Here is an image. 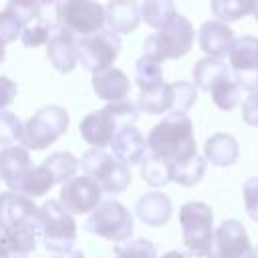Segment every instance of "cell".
<instances>
[{
    "label": "cell",
    "instance_id": "6da1fadb",
    "mask_svg": "<svg viewBox=\"0 0 258 258\" xmlns=\"http://www.w3.org/2000/svg\"><path fill=\"white\" fill-rule=\"evenodd\" d=\"M147 147L153 155L177 163L196 155L194 123L185 113H167L147 135Z\"/></svg>",
    "mask_w": 258,
    "mask_h": 258
},
{
    "label": "cell",
    "instance_id": "7a4b0ae2",
    "mask_svg": "<svg viewBox=\"0 0 258 258\" xmlns=\"http://www.w3.org/2000/svg\"><path fill=\"white\" fill-rule=\"evenodd\" d=\"M137 117H139V113L133 103H129V101L109 103L101 111H93L81 121V125H79L81 137L87 143H91L93 147L103 149V147L111 145L115 133L121 127L135 125Z\"/></svg>",
    "mask_w": 258,
    "mask_h": 258
},
{
    "label": "cell",
    "instance_id": "3957f363",
    "mask_svg": "<svg viewBox=\"0 0 258 258\" xmlns=\"http://www.w3.org/2000/svg\"><path fill=\"white\" fill-rule=\"evenodd\" d=\"M194 38H196L194 24L177 12L167 26L145 38L143 56L157 62H163L167 58H181L191 50Z\"/></svg>",
    "mask_w": 258,
    "mask_h": 258
},
{
    "label": "cell",
    "instance_id": "277c9868",
    "mask_svg": "<svg viewBox=\"0 0 258 258\" xmlns=\"http://www.w3.org/2000/svg\"><path fill=\"white\" fill-rule=\"evenodd\" d=\"M179 224L185 248L200 258L212 256L214 244V212L204 202H187L179 210Z\"/></svg>",
    "mask_w": 258,
    "mask_h": 258
},
{
    "label": "cell",
    "instance_id": "5b68a950",
    "mask_svg": "<svg viewBox=\"0 0 258 258\" xmlns=\"http://www.w3.org/2000/svg\"><path fill=\"white\" fill-rule=\"evenodd\" d=\"M38 224L44 246L54 254H71L77 240L75 218L58 204V200H48L38 208Z\"/></svg>",
    "mask_w": 258,
    "mask_h": 258
},
{
    "label": "cell",
    "instance_id": "8992f818",
    "mask_svg": "<svg viewBox=\"0 0 258 258\" xmlns=\"http://www.w3.org/2000/svg\"><path fill=\"white\" fill-rule=\"evenodd\" d=\"M81 167L85 173L101 187V191L119 196L131 183V171L125 163H121L115 155L107 153L105 149L91 147L81 157Z\"/></svg>",
    "mask_w": 258,
    "mask_h": 258
},
{
    "label": "cell",
    "instance_id": "52a82bcc",
    "mask_svg": "<svg viewBox=\"0 0 258 258\" xmlns=\"http://www.w3.org/2000/svg\"><path fill=\"white\" fill-rule=\"evenodd\" d=\"M87 232L111 240V242H125L133 232V216L131 212L117 200H103L89 216L85 224Z\"/></svg>",
    "mask_w": 258,
    "mask_h": 258
},
{
    "label": "cell",
    "instance_id": "ba28073f",
    "mask_svg": "<svg viewBox=\"0 0 258 258\" xmlns=\"http://www.w3.org/2000/svg\"><path fill=\"white\" fill-rule=\"evenodd\" d=\"M69 127V113L58 105H46L38 109L24 125L22 143L26 149L40 151L52 145Z\"/></svg>",
    "mask_w": 258,
    "mask_h": 258
},
{
    "label": "cell",
    "instance_id": "9c48e42d",
    "mask_svg": "<svg viewBox=\"0 0 258 258\" xmlns=\"http://www.w3.org/2000/svg\"><path fill=\"white\" fill-rule=\"evenodd\" d=\"M105 22V6L97 0H62L56 4V24L73 34H95L103 30Z\"/></svg>",
    "mask_w": 258,
    "mask_h": 258
},
{
    "label": "cell",
    "instance_id": "30bf717a",
    "mask_svg": "<svg viewBox=\"0 0 258 258\" xmlns=\"http://www.w3.org/2000/svg\"><path fill=\"white\" fill-rule=\"evenodd\" d=\"M121 52V38L111 30H99L77 40L79 62L93 75L109 69Z\"/></svg>",
    "mask_w": 258,
    "mask_h": 258
},
{
    "label": "cell",
    "instance_id": "8fae6325",
    "mask_svg": "<svg viewBox=\"0 0 258 258\" xmlns=\"http://www.w3.org/2000/svg\"><path fill=\"white\" fill-rule=\"evenodd\" d=\"M228 67L234 83L240 91L256 93L258 91V38L240 36L234 40L228 52Z\"/></svg>",
    "mask_w": 258,
    "mask_h": 258
},
{
    "label": "cell",
    "instance_id": "7c38bea8",
    "mask_svg": "<svg viewBox=\"0 0 258 258\" xmlns=\"http://www.w3.org/2000/svg\"><path fill=\"white\" fill-rule=\"evenodd\" d=\"M210 258H256L246 226L238 220H224L218 230H214Z\"/></svg>",
    "mask_w": 258,
    "mask_h": 258
},
{
    "label": "cell",
    "instance_id": "4fadbf2b",
    "mask_svg": "<svg viewBox=\"0 0 258 258\" xmlns=\"http://www.w3.org/2000/svg\"><path fill=\"white\" fill-rule=\"evenodd\" d=\"M101 187L89 177V175H79L62 183L58 204L73 216V214H87L93 212L103 200Z\"/></svg>",
    "mask_w": 258,
    "mask_h": 258
},
{
    "label": "cell",
    "instance_id": "5bb4252c",
    "mask_svg": "<svg viewBox=\"0 0 258 258\" xmlns=\"http://www.w3.org/2000/svg\"><path fill=\"white\" fill-rule=\"evenodd\" d=\"M36 218H38V206L30 198L14 194L10 189L0 194V228L4 232L24 226Z\"/></svg>",
    "mask_w": 258,
    "mask_h": 258
},
{
    "label": "cell",
    "instance_id": "9a60e30c",
    "mask_svg": "<svg viewBox=\"0 0 258 258\" xmlns=\"http://www.w3.org/2000/svg\"><path fill=\"white\" fill-rule=\"evenodd\" d=\"M46 56L50 60V64L60 71V73H71L77 62H79V56H77V38L71 30L58 26V24H52V30H50V38L46 42Z\"/></svg>",
    "mask_w": 258,
    "mask_h": 258
},
{
    "label": "cell",
    "instance_id": "2e32d148",
    "mask_svg": "<svg viewBox=\"0 0 258 258\" xmlns=\"http://www.w3.org/2000/svg\"><path fill=\"white\" fill-rule=\"evenodd\" d=\"M234 32L226 22L220 20H206L198 30V42L200 48L210 58H222L228 56L232 44H234Z\"/></svg>",
    "mask_w": 258,
    "mask_h": 258
},
{
    "label": "cell",
    "instance_id": "e0dca14e",
    "mask_svg": "<svg viewBox=\"0 0 258 258\" xmlns=\"http://www.w3.org/2000/svg\"><path fill=\"white\" fill-rule=\"evenodd\" d=\"M111 147H113V155L125 163L127 167L129 165H137L143 161V157L147 155V139L139 133V129H135V125H125L121 127L113 141H111Z\"/></svg>",
    "mask_w": 258,
    "mask_h": 258
},
{
    "label": "cell",
    "instance_id": "ac0fdd59",
    "mask_svg": "<svg viewBox=\"0 0 258 258\" xmlns=\"http://www.w3.org/2000/svg\"><path fill=\"white\" fill-rule=\"evenodd\" d=\"M91 85H93V91L97 93V97L103 101H109V103L125 101V97L131 91L129 77L117 67H109L105 71L95 73L91 79Z\"/></svg>",
    "mask_w": 258,
    "mask_h": 258
},
{
    "label": "cell",
    "instance_id": "d6986e66",
    "mask_svg": "<svg viewBox=\"0 0 258 258\" xmlns=\"http://www.w3.org/2000/svg\"><path fill=\"white\" fill-rule=\"evenodd\" d=\"M30 169H32V159L26 147L10 145L0 151V177L10 187V191L16 189V185L22 181V177Z\"/></svg>",
    "mask_w": 258,
    "mask_h": 258
},
{
    "label": "cell",
    "instance_id": "ffe728a7",
    "mask_svg": "<svg viewBox=\"0 0 258 258\" xmlns=\"http://www.w3.org/2000/svg\"><path fill=\"white\" fill-rule=\"evenodd\" d=\"M135 212H137V218L145 226L157 228V226H163V224L169 222L173 206H171V200L165 194H161V191H147V194H143L139 198Z\"/></svg>",
    "mask_w": 258,
    "mask_h": 258
},
{
    "label": "cell",
    "instance_id": "44dd1931",
    "mask_svg": "<svg viewBox=\"0 0 258 258\" xmlns=\"http://www.w3.org/2000/svg\"><path fill=\"white\" fill-rule=\"evenodd\" d=\"M105 18H107L111 32L129 34L141 22L139 4H137V0H111L105 8Z\"/></svg>",
    "mask_w": 258,
    "mask_h": 258
},
{
    "label": "cell",
    "instance_id": "7402d4cb",
    "mask_svg": "<svg viewBox=\"0 0 258 258\" xmlns=\"http://www.w3.org/2000/svg\"><path fill=\"white\" fill-rule=\"evenodd\" d=\"M204 157L218 167H230L240 157V145L230 133H214L204 143Z\"/></svg>",
    "mask_w": 258,
    "mask_h": 258
},
{
    "label": "cell",
    "instance_id": "603a6c76",
    "mask_svg": "<svg viewBox=\"0 0 258 258\" xmlns=\"http://www.w3.org/2000/svg\"><path fill=\"white\" fill-rule=\"evenodd\" d=\"M230 67L222 58H200L194 67V85L202 91H212L220 81L230 79Z\"/></svg>",
    "mask_w": 258,
    "mask_h": 258
},
{
    "label": "cell",
    "instance_id": "cb8c5ba5",
    "mask_svg": "<svg viewBox=\"0 0 258 258\" xmlns=\"http://www.w3.org/2000/svg\"><path fill=\"white\" fill-rule=\"evenodd\" d=\"M38 234H40L38 218L32 220V222H28V224H24V226H18L14 230L4 232L8 250L16 258H24L26 254H30V252L36 250V238H38Z\"/></svg>",
    "mask_w": 258,
    "mask_h": 258
},
{
    "label": "cell",
    "instance_id": "d4e9b609",
    "mask_svg": "<svg viewBox=\"0 0 258 258\" xmlns=\"http://www.w3.org/2000/svg\"><path fill=\"white\" fill-rule=\"evenodd\" d=\"M52 185H54V177L50 175V171L44 165H32V169L16 185L14 194H20V196H26L32 200V198H40V196L48 194Z\"/></svg>",
    "mask_w": 258,
    "mask_h": 258
},
{
    "label": "cell",
    "instance_id": "484cf974",
    "mask_svg": "<svg viewBox=\"0 0 258 258\" xmlns=\"http://www.w3.org/2000/svg\"><path fill=\"white\" fill-rule=\"evenodd\" d=\"M139 14L141 20H145V24H149L155 30H161L173 20L177 10L173 0H143L139 6Z\"/></svg>",
    "mask_w": 258,
    "mask_h": 258
},
{
    "label": "cell",
    "instance_id": "4316f807",
    "mask_svg": "<svg viewBox=\"0 0 258 258\" xmlns=\"http://www.w3.org/2000/svg\"><path fill=\"white\" fill-rule=\"evenodd\" d=\"M206 163H208L206 157H202L198 153L183 161L171 163V181H175L177 185H183V187H191V185L200 183L206 173Z\"/></svg>",
    "mask_w": 258,
    "mask_h": 258
},
{
    "label": "cell",
    "instance_id": "83f0119b",
    "mask_svg": "<svg viewBox=\"0 0 258 258\" xmlns=\"http://www.w3.org/2000/svg\"><path fill=\"white\" fill-rule=\"evenodd\" d=\"M137 109L147 115H161L167 111L171 113V87L161 83L151 91H143L137 99Z\"/></svg>",
    "mask_w": 258,
    "mask_h": 258
},
{
    "label": "cell",
    "instance_id": "f1b7e54d",
    "mask_svg": "<svg viewBox=\"0 0 258 258\" xmlns=\"http://www.w3.org/2000/svg\"><path fill=\"white\" fill-rule=\"evenodd\" d=\"M141 177L151 187H163L171 181V163L153 153H147L141 161Z\"/></svg>",
    "mask_w": 258,
    "mask_h": 258
},
{
    "label": "cell",
    "instance_id": "f546056e",
    "mask_svg": "<svg viewBox=\"0 0 258 258\" xmlns=\"http://www.w3.org/2000/svg\"><path fill=\"white\" fill-rule=\"evenodd\" d=\"M212 14L220 22H234L254 14L256 0H212Z\"/></svg>",
    "mask_w": 258,
    "mask_h": 258
},
{
    "label": "cell",
    "instance_id": "4dcf8cb0",
    "mask_svg": "<svg viewBox=\"0 0 258 258\" xmlns=\"http://www.w3.org/2000/svg\"><path fill=\"white\" fill-rule=\"evenodd\" d=\"M42 165L50 171V175L54 177V183H67L69 179L75 177L79 159L69 151H56V153L48 155Z\"/></svg>",
    "mask_w": 258,
    "mask_h": 258
},
{
    "label": "cell",
    "instance_id": "1f68e13d",
    "mask_svg": "<svg viewBox=\"0 0 258 258\" xmlns=\"http://www.w3.org/2000/svg\"><path fill=\"white\" fill-rule=\"evenodd\" d=\"M135 83L143 91H151L163 83V67L157 60H151L147 56H141L135 62Z\"/></svg>",
    "mask_w": 258,
    "mask_h": 258
},
{
    "label": "cell",
    "instance_id": "d6a6232c",
    "mask_svg": "<svg viewBox=\"0 0 258 258\" xmlns=\"http://www.w3.org/2000/svg\"><path fill=\"white\" fill-rule=\"evenodd\" d=\"M212 101L218 109L222 111H232L238 103H240V97H242V91L240 87L234 83V79H226V81H220L212 91Z\"/></svg>",
    "mask_w": 258,
    "mask_h": 258
},
{
    "label": "cell",
    "instance_id": "836d02e7",
    "mask_svg": "<svg viewBox=\"0 0 258 258\" xmlns=\"http://www.w3.org/2000/svg\"><path fill=\"white\" fill-rule=\"evenodd\" d=\"M171 87V113H185L194 107L196 99H198V89L196 85L187 83V81H175L169 83Z\"/></svg>",
    "mask_w": 258,
    "mask_h": 258
},
{
    "label": "cell",
    "instance_id": "e575fe53",
    "mask_svg": "<svg viewBox=\"0 0 258 258\" xmlns=\"http://www.w3.org/2000/svg\"><path fill=\"white\" fill-rule=\"evenodd\" d=\"M50 30H52V24L46 18H38V20H32L30 24H26L22 28L20 40H22L24 46L34 48V46H40V44H46L48 42Z\"/></svg>",
    "mask_w": 258,
    "mask_h": 258
},
{
    "label": "cell",
    "instance_id": "d590c367",
    "mask_svg": "<svg viewBox=\"0 0 258 258\" xmlns=\"http://www.w3.org/2000/svg\"><path fill=\"white\" fill-rule=\"evenodd\" d=\"M22 135H24L22 121L10 111H0V145L10 147L22 141Z\"/></svg>",
    "mask_w": 258,
    "mask_h": 258
},
{
    "label": "cell",
    "instance_id": "8d00e7d4",
    "mask_svg": "<svg viewBox=\"0 0 258 258\" xmlns=\"http://www.w3.org/2000/svg\"><path fill=\"white\" fill-rule=\"evenodd\" d=\"M22 28H24V26L20 24V20H18L8 8H4V10L0 12V54H4V46H6V44L14 42V40L20 36Z\"/></svg>",
    "mask_w": 258,
    "mask_h": 258
},
{
    "label": "cell",
    "instance_id": "74e56055",
    "mask_svg": "<svg viewBox=\"0 0 258 258\" xmlns=\"http://www.w3.org/2000/svg\"><path fill=\"white\" fill-rule=\"evenodd\" d=\"M115 258H157V250L149 240L139 238L127 242L125 246H117Z\"/></svg>",
    "mask_w": 258,
    "mask_h": 258
},
{
    "label": "cell",
    "instance_id": "f35d334b",
    "mask_svg": "<svg viewBox=\"0 0 258 258\" xmlns=\"http://www.w3.org/2000/svg\"><path fill=\"white\" fill-rule=\"evenodd\" d=\"M242 194H244V204H246L248 216L258 222V177L246 179V183L242 187Z\"/></svg>",
    "mask_w": 258,
    "mask_h": 258
},
{
    "label": "cell",
    "instance_id": "ab89813d",
    "mask_svg": "<svg viewBox=\"0 0 258 258\" xmlns=\"http://www.w3.org/2000/svg\"><path fill=\"white\" fill-rule=\"evenodd\" d=\"M242 119H244V123L258 127V91L250 93L246 97V101L242 105Z\"/></svg>",
    "mask_w": 258,
    "mask_h": 258
},
{
    "label": "cell",
    "instance_id": "60d3db41",
    "mask_svg": "<svg viewBox=\"0 0 258 258\" xmlns=\"http://www.w3.org/2000/svg\"><path fill=\"white\" fill-rule=\"evenodd\" d=\"M18 89H16V83L10 81L8 77H0V111H4L16 97Z\"/></svg>",
    "mask_w": 258,
    "mask_h": 258
},
{
    "label": "cell",
    "instance_id": "b9f144b4",
    "mask_svg": "<svg viewBox=\"0 0 258 258\" xmlns=\"http://www.w3.org/2000/svg\"><path fill=\"white\" fill-rule=\"evenodd\" d=\"M0 258H16V256H12V252L8 250L6 236H4V230H2V228H0Z\"/></svg>",
    "mask_w": 258,
    "mask_h": 258
},
{
    "label": "cell",
    "instance_id": "7bdbcfd3",
    "mask_svg": "<svg viewBox=\"0 0 258 258\" xmlns=\"http://www.w3.org/2000/svg\"><path fill=\"white\" fill-rule=\"evenodd\" d=\"M161 258H187V256L181 254V252H177V250H171V252H165Z\"/></svg>",
    "mask_w": 258,
    "mask_h": 258
},
{
    "label": "cell",
    "instance_id": "ee69618b",
    "mask_svg": "<svg viewBox=\"0 0 258 258\" xmlns=\"http://www.w3.org/2000/svg\"><path fill=\"white\" fill-rule=\"evenodd\" d=\"M18 2H32V4H40V6H52V4H56L52 0H18Z\"/></svg>",
    "mask_w": 258,
    "mask_h": 258
},
{
    "label": "cell",
    "instance_id": "f6af8a7d",
    "mask_svg": "<svg viewBox=\"0 0 258 258\" xmlns=\"http://www.w3.org/2000/svg\"><path fill=\"white\" fill-rule=\"evenodd\" d=\"M254 14H256V20H258V0H256V10H254Z\"/></svg>",
    "mask_w": 258,
    "mask_h": 258
},
{
    "label": "cell",
    "instance_id": "bcb514c9",
    "mask_svg": "<svg viewBox=\"0 0 258 258\" xmlns=\"http://www.w3.org/2000/svg\"><path fill=\"white\" fill-rule=\"evenodd\" d=\"M2 60H4V54H0V62H2Z\"/></svg>",
    "mask_w": 258,
    "mask_h": 258
},
{
    "label": "cell",
    "instance_id": "7dc6e473",
    "mask_svg": "<svg viewBox=\"0 0 258 258\" xmlns=\"http://www.w3.org/2000/svg\"><path fill=\"white\" fill-rule=\"evenodd\" d=\"M52 2H56V4H58V2H62V0H52Z\"/></svg>",
    "mask_w": 258,
    "mask_h": 258
}]
</instances>
